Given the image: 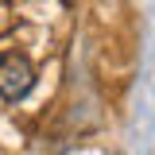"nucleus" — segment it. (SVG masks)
Masks as SVG:
<instances>
[{
    "mask_svg": "<svg viewBox=\"0 0 155 155\" xmlns=\"http://www.w3.org/2000/svg\"><path fill=\"white\" fill-rule=\"evenodd\" d=\"M35 85V66L23 54H4L0 58V97L4 101H23Z\"/></svg>",
    "mask_w": 155,
    "mask_h": 155,
    "instance_id": "obj_1",
    "label": "nucleus"
},
{
    "mask_svg": "<svg viewBox=\"0 0 155 155\" xmlns=\"http://www.w3.org/2000/svg\"><path fill=\"white\" fill-rule=\"evenodd\" d=\"M8 27V19H4V0H0V31Z\"/></svg>",
    "mask_w": 155,
    "mask_h": 155,
    "instance_id": "obj_2",
    "label": "nucleus"
}]
</instances>
